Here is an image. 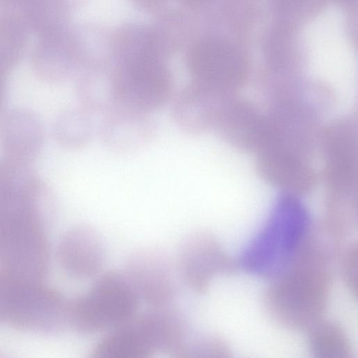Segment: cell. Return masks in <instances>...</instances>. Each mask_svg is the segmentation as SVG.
<instances>
[{
  "label": "cell",
  "instance_id": "obj_22",
  "mask_svg": "<svg viewBox=\"0 0 358 358\" xmlns=\"http://www.w3.org/2000/svg\"><path fill=\"white\" fill-rule=\"evenodd\" d=\"M231 350L227 341L212 334H188L173 358L229 357Z\"/></svg>",
  "mask_w": 358,
  "mask_h": 358
},
{
  "label": "cell",
  "instance_id": "obj_8",
  "mask_svg": "<svg viewBox=\"0 0 358 358\" xmlns=\"http://www.w3.org/2000/svg\"><path fill=\"white\" fill-rule=\"evenodd\" d=\"M320 141L324 155V177L328 194L357 196L358 146L356 124L338 120L321 131Z\"/></svg>",
  "mask_w": 358,
  "mask_h": 358
},
{
  "label": "cell",
  "instance_id": "obj_15",
  "mask_svg": "<svg viewBox=\"0 0 358 358\" xmlns=\"http://www.w3.org/2000/svg\"><path fill=\"white\" fill-rule=\"evenodd\" d=\"M58 258L64 269L74 277H96L101 273L106 259L103 239L90 226H74L63 235Z\"/></svg>",
  "mask_w": 358,
  "mask_h": 358
},
{
  "label": "cell",
  "instance_id": "obj_24",
  "mask_svg": "<svg viewBox=\"0 0 358 358\" xmlns=\"http://www.w3.org/2000/svg\"><path fill=\"white\" fill-rule=\"evenodd\" d=\"M6 73L0 70V114L3 110L6 94Z\"/></svg>",
  "mask_w": 358,
  "mask_h": 358
},
{
  "label": "cell",
  "instance_id": "obj_9",
  "mask_svg": "<svg viewBox=\"0 0 358 358\" xmlns=\"http://www.w3.org/2000/svg\"><path fill=\"white\" fill-rule=\"evenodd\" d=\"M68 306L59 292L41 282H24L11 296L5 321L24 329L59 330L68 324Z\"/></svg>",
  "mask_w": 358,
  "mask_h": 358
},
{
  "label": "cell",
  "instance_id": "obj_10",
  "mask_svg": "<svg viewBox=\"0 0 358 358\" xmlns=\"http://www.w3.org/2000/svg\"><path fill=\"white\" fill-rule=\"evenodd\" d=\"M157 133L151 113L122 104L104 114L99 127L105 147L121 156L141 152L153 142Z\"/></svg>",
  "mask_w": 358,
  "mask_h": 358
},
{
  "label": "cell",
  "instance_id": "obj_14",
  "mask_svg": "<svg viewBox=\"0 0 358 358\" xmlns=\"http://www.w3.org/2000/svg\"><path fill=\"white\" fill-rule=\"evenodd\" d=\"M44 128L34 111L13 108L3 114L0 121V147L4 157L31 164L44 143Z\"/></svg>",
  "mask_w": 358,
  "mask_h": 358
},
{
  "label": "cell",
  "instance_id": "obj_4",
  "mask_svg": "<svg viewBox=\"0 0 358 358\" xmlns=\"http://www.w3.org/2000/svg\"><path fill=\"white\" fill-rule=\"evenodd\" d=\"M115 74L120 104L152 113L173 96L170 72L152 50L127 57Z\"/></svg>",
  "mask_w": 358,
  "mask_h": 358
},
{
  "label": "cell",
  "instance_id": "obj_1",
  "mask_svg": "<svg viewBox=\"0 0 358 358\" xmlns=\"http://www.w3.org/2000/svg\"><path fill=\"white\" fill-rule=\"evenodd\" d=\"M338 253L320 229L313 230L293 262L265 289L264 307L275 323L308 332L323 320L333 286L331 264Z\"/></svg>",
  "mask_w": 358,
  "mask_h": 358
},
{
  "label": "cell",
  "instance_id": "obj_6",
  "mask_svg": "<svg viewBox=\"0 0 358 358\" xmlns=\"http://www.w3.org/2000/svg\"><path fill=\"white\" fill-rule=\"evenodd\" d=\"M124 273L141 301L149 307L173 304L180 278L175 261L155 246L136 248L129 256Z\"/></svg>",
  "mask_w": 358,
  "mask_h": 358
},
{
  "label": "cell",
  "instance_id": "obj_3",
  "mask_svg": "<svg viewBox=\"0 0 358 358\" xmlns=\"http://www.w3.org/2000/svg\"><path fill=\"white\" fill-rule=\"evenodd\" d=\"M140 302L124 272L107 271L87 292L69 301L68 325L85 334L106 332L133 320Z\"/></svg>",
  "mask_w": 358,
  "mask_h": 358
},
{
  "label": "cell",
  "instance_id": "obj_16",
  "mask_svg": "<svg viewBox=\"0 0 358 358\" xmlns=\"http://www.w3.org/2000/svg\"><path fill=\"white\" fill-rule=\"evenodd\" d=\"M133 321L155 354L162 352L172 357L190 333L185 313L174 303L149 307Z\"/></svg>",
  "mask_w": 358,
  "mask_h": 358
},
{
  "label": "cell",
  "instance_id": "obj_13",
  "mask_svg": "<svg viewBox=\"0 0 358 358\" xmlns=\"http://www.w3.org/2000/svg\"><path fill=\"white\" fill-rule=\"evenodd\" d=\"M257 155L259 176L285 193L298 196L310 192L315 186L317 173L308 158L278 148L265 149Z\"/></svg>",
  "mask_w": 358,
  "mask_h": 358
},
{
  "label": "cell",
  "instance_id": "obj_2",
  "mask_svg": "<svg viewBox=\"0 0 358 358\" xmlns=\"http://www.w3.org/2000/svg\"><path fill=\"white\" fill-rule=\"evenodd\" d=\"M313 230L306 206L297 196L285 193L243 250L238 260L239 268L261 278H275L293 262Z\"/></svg>",
  "mask_w": 358,
  "mask_h": 358
},
{
  "label": "cell",
  "instance_id": "obj_5",
  "mask_svg": "<svg viewBox=\"0 0 358 358\" xmlns=\"http://www.w3.org/2000/svg\"><path fill=\"white\" fill-rule=\"evenodd\" d=\"M175 263L180 280L197 294L207 292L215 276L231 275L239 268L238 260L206 231H194L182 241Z\"/></svg>",
  "mask_w": 358,
  "mask_h": 358
},
{
  "label": "cell",
  "instance_id": "obj_23",
  "mask_svg": "<svg viewBox=\"0 0 358 358\" xmlns=\"http://www.w3.org/2000/svg\"><path fill=\"white\" fill-rule=\"evenodd\" d=\"M340 268L343 280L352 295L357 296V241H351L339 252Z\"/></svg>",
  "mask_w": 358,
  "mask_h": 358
},
{
  "label": "cell",
  "instance_id": "obj_19",
  "mask_svg": "<svg viewBox=\"0 0 358 358\" xmlns=\"http://www.w3.org/2000/svg\"><path fill=\"white\" fill-rule=\"evenodd\" d=\"M76 93L80 106L93 114H106L120 104L115 73L106 76L80 78Z\"/></svg>",
  "mask_w": 358,
  "mask_h": 358
},
{
  "label": "cell",
  "instance_id": "obj_20",
  "mask_svg": "<svg viewBox=\"0 0 358 358\" xmlns=\"http://www.w3.org/2000/svg\"><path fill=\"white\" fill-rule=\"evenodd\" d=\"M308 345L316 358H352V347L345 329L334 321L316 324L308 331Z\"/></svg>",
  "mask_w": 358,
  "mask_h": 358
},
{
  "label": "cell",
  "instance_id": "obj_18",
  "mask_svg": "<svg viewBox=\"0 0 358 358\" xmlns=\"http://www.w3.org/2000/svg\"><path fill=\"white\" fill-rule=\"evenodd\" d=\"M92 115L94 114L81 106L61 112L52 126L53 136L57 143L69 150L86 147L96 131Z\"/></svg>",
  "mask_w": 358,
  "mask_h": 358
},
{
  "label": "cell",
  "instance_id": "obj_12",
  "mask_svg": "<svg viewBox=\"0 0 358 358\" xmlns=\"http://www.w3.org/2000/svg\"><path fill=\"white\" fill-rule=\"evenodd\" d=\"M215 129L234 146L257 154L268 144L271 134L268 115L234 96L224 106Z\"/></svg>",
  "mask_w": 358,
  "mask_h": 358
},
{
  "label": "cell",
  "instance_id": "obj_21",
  "mask_svg": "<svg viewBox=\"0 0 358 358\" xmlns=\"http://www.w3.org/2000/svg\"><path fill=\"white\" fill-rule=\"evenodd\" d=\"M28 27L15 15L0 14V70L5 73L21 59L27 42Z\"/></svg>",
  "mask_w": 358,
  "mask_h": 358
},
{
  "label": "cell",
  "instance_id": "obj_17",
  "mask_svg": "<svg viewBox=\"0 0 358 358\" xmlns=\"http://www.w3.org/2000/svg\"><path fill=\"white\" fill-rule=\"evenodd\" d=\"M155 355L131 322L106 331L90 351L91 358H151Z\"/></svg>",
  "mask_w": 358,
  "mask_h": 358
},
{
  "label": "cell",
  "instance_id": "obj_11",
  "mask_svg": "<svg viewBox=\"0 0 358 358\" xmlns=\"http://www.w3.org/2000/svg\"><path fill=\"white\" fill-rule=\"evenodd\" d=\"M232 94L192 81L173 97L172 120L180 131L190 135L215 129L223 108Z\"/></svg>",
  "mask_w": 358,
  "mask_h": 358
},
{
  "label": "cell",
  "instance_id": "obj_7",
  "mask_svg": "<svg viewBox=\"0 0 358 358\" xmlns=\"http://www.w3.org/2000/svg\"><path fill=\"white\" fill-rule=\"evenodd\" d=\"M187 64L192 81L229 94L243 85L248 72L244 54L229 43L215 39L197 43L189 53Z\"/></svg>",
  "mask_w": 358,
  "mask_h": 358
}]
</instances>
